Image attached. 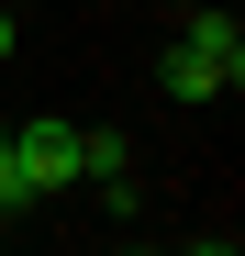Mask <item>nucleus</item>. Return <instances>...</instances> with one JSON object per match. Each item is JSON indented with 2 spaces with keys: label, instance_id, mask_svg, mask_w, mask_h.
<instances>
[{
  "label": "nucleus",
  "instance_id": "20e7f679",
  "mask_svg": "<svg viewBox=\"0 0 245 256\" xmlns=\"http://www.w3.org/2000/svg\"><path fill=\"white\" fill-rule=\"evenodd\" d=\"M0 212H12V223L34 212V178H22V156H12V122H0Z\"/></svg>",
  "mask_w": 245,
  "mask_h": 256
},
{
  "label": "nucleus",
  "instance_id": "423d86ee",
  "mask_svg": "<svg viewBox=\"0 0 245 256\" xmlns=\"http://www.w3.org/2000/svg\"><path fill=\"white\" fill-rule=\"evenodd\" d=\"M200 256H234V245H200Z\"/></svg>",
  "mask_w": 245,
  "mask_h": 256
},
{
  "label": "nucleus",
  "instance_id": "39448f33",
  "mask_svg": "<svg viewBox=\"0 0 245 256\" xmlns=\"http://www.w3.org/2000/svg\"><path fill=\"white\" fill-rule=\"evenodd\" d=\"M12 45H22V34H12V12H0V67H12Z\"/></svg>",
  "mask_w": 245,
  "mask_h": 256
},
{
  "label": "nucleus",
  "instance_id": "0eeeda50",
  "mask_svg": "<svg viewBox=\"0 0 245 256\" xmlns=\"http://www.w3.org/2000/svg\"><path fill=\"white\" fill-rule=\"evenodd\" d=\"M122 256H156V245H122Z\"/></svg>",
  "mask_w": 245,
  "mask_h": 256
},
{
  "label": "nucleus",
  "instance_id": "f257e3e1",
  "mask_svg": "<svg viewBox=\"0 0 245 256\" xmlns=\"http://www.w3.org/2000/svg\"><path fill=\"white\" fill-rule=\"evenodd\" d=\"M234 78H245L234 0H190V12H178V45H168V90H178V100H223Z\"/></svg>",
  "mask_w": 245,
  "mask_h": 256
},
{
  "label": "nucleus",
  "instance_id": "f03ea898",
  "mask_svg": "<svg viewBox=\"0 0 245 256\" xmlns=\"http://www.w3.org/2000/svg\"><path fill=\"white\" fill-rule=\"evenodd\" d=\"M12 156H22L34 200H56V190L78 178V122H67V112H22V122H12Z\"/></svg>",
  "mask_w": 245,
  "mask_h": 256
},
{
  "label": "nucleus",
  "instance_id": "6e6552de",
  "mask_svg": "<svg viewBox=\"0 0 245 256\" xmlns=\"http://www.w3.org/2000/svg\"><path fill=\"white\" fill-rule=\"evenodd\" d=\"M168 12H190V0H168Z\"/></svg>",
  "mask_w": 245,
  "mask_h": 256
},
{
  "label": "nucleus",
  "instance_id": "7ed1b4c3",
  "mask_svg": "<svg viewBox=\"0 0 245 256\" xmlns=\"http://www.w3.org/2000/svg\"><path fill=\"white\" fill-rule=\"evenodd\" d=\"M78 178L122 190V178H134V145H122V134H78Z\"/></svg>",
  "mask_w": 245,
  "mask_h": 256
}]
</instances>
